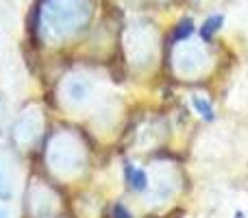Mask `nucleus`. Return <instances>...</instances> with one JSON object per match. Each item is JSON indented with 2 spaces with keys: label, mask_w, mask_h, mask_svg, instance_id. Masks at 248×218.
<instances>
[{
  "label": "nucleus",
  "mask_w": 248,
  "mask_h": 218,
  "mask_svg": "<svg viewBox=\"0 0 248 218\" xmlns=\"http://www.w3.org/2000/svg\"><path fill=\"white\" fill-rule=\"evenodd\" d=\"M124 172H126V181H128V185H131L133 190L141 192V190L148 188V175H146V170H141V168L133 166V164H126Z\"/></svg>",
  "instance_id": "f257e3e1"
},
{
  "label": "nucleus",
  "mask_w": 248,
  "mask_h": 218,
  "mask_svg": "<svg viewBox=\"0 0 248 218\" xmlns=\"http://www.w3.org/2000/svg\"><path fill=\"white\" fill-rule=\"evenodd\" d=\"M222 22H224V17L222 16H211L209 20H205V24H202V29H201V35L205 39H209L211 35L216 33V31L222 26Z\"/></svg>",
  "instance_id": "f03ea898"
},
{
  "label": "nucleus",
  "mask_w": 248,
  "mask_h": 218,
  "mask_svg": "<svg viewBox=\"0 0 248 218\" xmlns=\"http://www.w3.org/2000/svg\"><path fill=\"white\" fill-rule=\"evenodd\" d=\"M192 33V20H185L179 24V31H176V39H183Z\"/></svg>",
  "instance_id": "7ed1b4c3"
},
{
  "label": "nucleus",
  "mask_w": 248,
  "mask_h": 218,
  "mask_svg": "<svg viewBox=\"0 0 248 218\" xmlns=\"http://www.w3.org/2000/svg\"><path fill=\"white\" fill-rule=\"evenodd\" d=\"M111 218H133V216H131V212H128L124 205H113Z\"/></svg>",
  "instance_id": "20e7f679"
},
{
  "label": "nucleus",
  "mask_w": 248,
  "mask_h": 218,
  "mask_svg": "<svg viewBox=\"0 0 248 218\" xmlns=\"http://www.w3.org/2000/svg\"><path fill=\"white\" fill-rule=\"evenodd\" d=\"M194 103H196V107L201 109V116H207V118H211V107H209V105H207V103H202L201 99H196V101H194Z\"/></svg>",
  "instance_id": "39448f33"
},
{
  "label": "nucleus",
  "mask_w": 248,
  "mask_h": 218,
  "mask_svg": "<svg viewBox=\"0 0 248 218\" xmlns=\"http://www.w3.org/2000/svg\"><path fill=\"white\" fill-rule=\"evenodd\" d=\"M235 218H244V214H242V212H237V214H235Z\"/></svg>",
  "instance_id": "423d86ee"
},
{
  "label": "nucleus",
  "mask_w": 248,
  "mask_h": 218,
  "mask_svg": "<svg viewBox=\"0 0 248 218\" xmlns=\"http://www.w3.org/2000/svg\"><path fill=\"white\" fill-rule=\"evenodd\" d=\"M0 218H7V214H4V212H2V210H0Z\"/></svg>",
  "instance_id": "0eeeda50"
},
{
  "label": "nucleus",
  "mask_w": 248,
  "mask_h": 218,
  "mask_svg": "<svg viewBox=\"0 0 248 218\" xmlns=\"http://www.w3.org/2000/svg\"><path fill=\"white\" fill-rule=\"evenodd\" d=\"M0 179H2V175H0Z\"/></svg>",
  "instance_id": "6e6552de"
}]
</instances>
